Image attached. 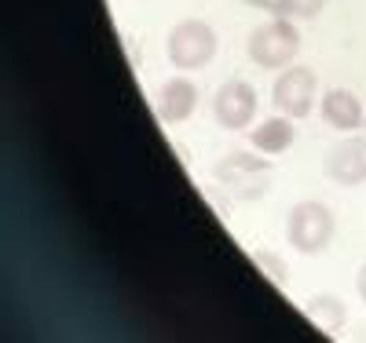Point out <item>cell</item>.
Instances as JSON below:
<instances>
[{
    "mask_svg": "<svg viewBox=\"0 0 366 343\" xmlns=\"http://www.w3.org/2000/svg\"><path fill=\"white\" fill-rule=\"evenodd\" d=\"M333 234H337V215L322 201H300L290 208L286 220V237L300 256H319L330 248Z\"/></svg>",
    "mask_w": 366,
    "mask_h": 343,
    "instance_id": "obj_1",
    "label": "cell"
},
{
    "mask_svg": "<svg viewBox=\"0 0 366 343\" xmlns=\"http://www.w3.org/2000/svg\"><path fill=\"white\" fill-rule=\"evenodd\" d=\"M212 175H217V183L234 201H260L271 190V179H274V172L264 158L242 153V150H231L227 158L212 168Z\"/></svg>",
    "mask_w": 366,
    "mask_h": 343,
    "instance_id": "obj_2",
    "label": "cell"
},
{
    "mask_svg": "<svg viewBox=\"0 0 366 343\" xmlns=\"http://www.w3.org/2000/svg\"><path fill=\"white\" fill-rule=\"evenodd\" d=\"M165 48L176 70H205L220 51V37L205 19H183L169 29Z\"/></svg>",
    "mask_w": 366,
    "mask_h": 343,
    "instance_id": "obj_3",
    "label": "cell"
},
{
    "mask_svg": "<svg viewBox=\"0 0 366 343\" xmlns=\"http://www.w3.org/2000/svg\"><path fill=\"white\" fill-rule=\"evenodd\" d=\"M246 51L260 70H286V66H293V58L300 51V29L293 26V19L274 15L271 22L257 26L249 34Z\"/></svg>",
    "mask_w": 366,
    "mask_h": 343,
    "instance_id": "obj_4",
    "label": "cell"
},
{
    "mask_svg": "<svg viewBox=\"0 0 366 343\" xmlns=\"http://www.w3.org/2000/svg\"><path fill=\"white\" fill-rule=\"evenodd\" d=\"M257 117V88L249 81H227L217 88V96H212V121L220 124V128L227 132H242V128H249Z\"/></svg>",
    "mask_w": 366,
    "mask_h": 343,
    "instance_id": "obj_5",
    "label": "cell"
},
{
    "mask_svg": "<svg viewBox=\"0 0 366 343\" xmlns=\"http://www.w3.org/2000/svg\"><path fill=\"white\" fill-rule=\"evenodd\" d=\"M322 175L337 186L366 183V135H352L341 139L337 146H330L322 158Z\"/></svg>",
    "mask_w": 366,
    "mask_h": 343,
    "instance_id": "obj_6",
    "label": "cell"
},
{
    "mask_svg": "<svg viewBox=\"0 0 366 343\" xmlns=\"http://www.w3.org/2000/svg\"><path fill=\"white\" fill-rule=\"evenodd\" d=\"M315 103V70L308 66H286L274 81V106L286 117H308Z\"/></svg>",
    "mask_w": 366,
    "mask_h": 343,
    "instance_id": "obj_7",
    "label": "cell"
},
{
    "mask_svg": "<svg viewBox=\"0 0 366 343\" xmlns=\"http://www.w3.org/2000/svg\"><path fill=\"white\" fill-rule=\"evenodd\" d=\"M198 106V84L191 77H172L158 91V117L165 124H183Z\"/></svg>",
    "mask_w": 366,
    "mask_h": 343,
    "instance_id": "obj_8",
    "label": "cell"
},
{
    "mask_svg": "<svg viewBox=\"0 0 366 343\" xmlns=\"http://www.w3.org/2000/svg\"><path fill=\"white\" fill-rule=\"evenodd\" d=\"M322 121L337 132H355L366 124V110H362L359 96H352L348 88H330L322 96Z\"/></svg>",
    "mask_w": 366,
    "mask_h": 343,
    "instance_id": "obj_9",
    "label": "cell"
},
{
    "mask_svg": "<svg viewBox=\"0 0 366 343\" xmlns=\"http://www.w3.org/2000/svg\"><path fill=\"white\" fill-rule=\"evenodd\" d=\"M297 139V128H293V117H267L260 121L257 128H249V143L253 150H260L264 158H274V153H286Z\"/></svg>",
    "mask_w": 366,
    "mask_h": 343,
    "instance_id": "obj_10",
    "label": "cell"
},
{
    "mask_svg": "<svg viewBox=\"0 0 366 343\" xmlns=\"http://www.w3.org/2000/svg\"><path fill=\"white\" fill-rule=\"evenodd\" d=\"M304 314H308L322 332H341V325H345V303H341V296H312L308 303H304Z\"/></svg>",
    "mask_w": 366,
    "mask_h": 343,
    "instance_id": "obj_11",
    "label": "cell"
},
{
    "mask_svg": "<svg viewBox=\"0 0 366 343\" xmlns=\"http://www.w3.org/2000/svg\"><path fill=\"white\" fill-rule=\"evenodd\" d=\"M326 8V0H274V4H271V11L274 15H282V19H315L319 11Z\"/></svg>",
    "mask_w": 366,
    "mask_h": 343,
    "instance_id": "obj_12",
    "label": "cell"
},
{
    "mask_svg": "<svg viewBox=\"0 0 366 343\" xmlns=\"http://www.w3.org/2000/svg\"><path fill=\"white\" fill-rule=\"evenodd\" d=\"M253 263H257L279 289H286V274H290V270H286V263L274 256V252H264V248H257V252H253Z\"/></svg>",
    "mask_w": 366,
    "mask_h": 343,
    "instance_id": "obj_13",
    "label": "cell"
},
{
    "mask_svg": "<svg viewBox=\"0 0 366 343\" xmlns=\"http://www.w3.org/2000/svg\"><path fill=\"white\" fill-rule=\"evenodd\" d=\"M355 289H359V300L366 303V263L359 267V277H355Z\"/></svg>",
    "mask_w": 366,
    "mask_h": 343,
    "instance_id": "obj_14",
    "label": "cell"
}]
</instances>
